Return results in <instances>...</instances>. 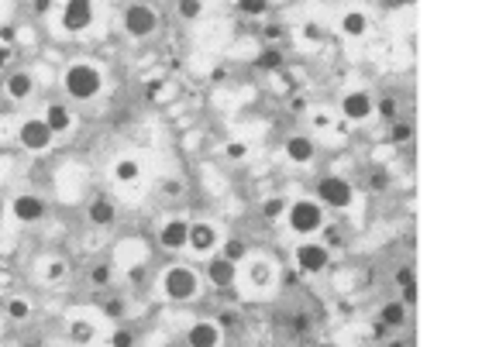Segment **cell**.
<instances>
[{
	"instance_id": "b9f144b4",
	"label": "cell",
	"mask_w": 482,
	"mask_h": 347,
	"mask_svg": "<svg viewBox=\"0 0 482 347\" xmlns=\"http://www.w3.org/2000/svg\"><path fill=\"white\" fill-rule=\"evenodd\" d=\"M11 38H14V31L11 28H0V45H7Z\"/></svg>"
},
{
	"instance_id": "8d00e7d4",
	"label": "cell",
	"mask_w": 482,
	"mask_h": 347,
	"mask_svg": "<svg viewBox=\"0 0 482 347\" xmlns=\"http://www.w3.org/2000/svg\"><path fill=\"white\" fill-rule=\"evenodd\" d=\"M104 313H107V316H121V313H124V303H117V299H111V303L104 306Z\"/></svg>"
},
{
	"instance_id": "8fae6325",
	"label": "cell",
	"mask_w": 482,
	"mask_h": 347,
	"mask_svg": "<svg viewBox=\"0 0 482 347\" xmlns=\"http://www.w3.org/2000/svg\"><path fill=\"white\" fill-rule=\"evenodd\" d=\"M341 114L348 120H368V117L376 114V103H372V97H368L366 90H351L341 100Z\"/></svg>"
},
{
	"instance_id": "6da1fadb",
	"label": "cell",
	"mask_w": 482,
	"mask_h": 347,
	"mask_svg": "<svg viewBox=\"0 0 482 347\" xmlns=\"http://www.w3.org/2000/svg\"><path fill=\"white\" fill-rule=\"evenodd\" d=\"M62 83H66V93L73 100H94L104 90V76H100V69L94 62H73L66 69Z\"/></svg>"
},
{
	"instance_id": "60d3db41",
	"label": "cell",
	"mask_w": 482,
	"mask_h": 347,
	"mask_svg": "<svg viewBox=\"0 0 482 347\" xmlns=\"http://www.w3.org/2000/svg\"><path fill=\"white\" fill-rule=\"evenodd\" d=\"M7 62H11V48H7V45H0V69H4Z\"/></svg>"
},
{
	"instance_id": "f35d334b",
	"label": "cell",
	"mask_w": 482,
	"mask_h": 347,
	"mask_svg": "<svg viewBox=\"0 0 482 347\" xmlns=\"http://www.w3.org/2000/svg\"><path fill=\"white\" fill-rule=\"evenodd\" d=\"M159 90H162V79H152V83H145V93H149V97H159Z\"/></svg>"
},
{
	"instance_id": "44dd1931",
	"label": "cell",
	"mask_w": 482,
	"mask_h": 347,
	"mask_svg": "<svg viewBox=\"0 0 482 347\" xmlns=\"http://www.w3.org/2000/svg\"><path fill=\"white\" fill-rule=\"evenodd\" d=\"M90 220L100 224V227H107V224L114 220V203H111V200H96V203H90Z\"/></svg>"
},
{
	"instance_id": "ab89813d",
	"label": "cell",
	"mask_w": 482,
	"mask_h": 347,
	"mask_svg": "<svg viewBox=\"0 0 482 347\" xmlns=\"http://www.w3.org/2000/svg\"><path fill=\"white\" fill-rule=\"evenodd\" d=\"M107 275H111V271L100 265V269H94V282H100V286H104V282H107Z\"/></svg>"
},
{
	"instance_id": "ee69618b",
	"label": "cell",
	"mask_w": 482,
	"mask_h": 347,
	"mask_svg": "<svg viewBox=\"0 0 482 347\" xmlns=\"http://www.w3.org/2000/svg\"><path fill=\"white\" fill-rule=\"evenodd\" d=\"M166 193H173V196H179V193H183V186H179V182H166Z\"/></svg>"
},
{
	"instance_id": "83f0119b",
	"label": "cell",
	"mask_w": 482,
	"mask_h": 347,
	"mask_svg": "<svg viewBox=\"0 0 482 347\" xmlns=\"http://www.w3.org/2000/svg\"><path fill=\"white\" fill-rule=\"evenodd\" d=\"M266 7H269V0H238V11H241V14H248V18L266 14Z\"/></svg>"
},
{
	"instance_id": "7c38bea8",
	"label": "cell",
	"mask_w": 482,
	"mask_h": 347,
	"mask_svg": "<svg viewBox=\"0 0 482 347\" xmlns=\"http://www.w3.org/2000/svg\"><path fill=\"white\" fill-rule=\"evenodd\" d=\"M186 237H190V224L186 220H179V217H173V220H166L162 224V231H159V244L166 251H183L186 248Z\"/></svg>"
},
{
	"instance_id": "9a60e30c",
	"label": "cell",
	"mask_w": 482,
	"mask_h": 347,
	"mask_svg": "<svg viewBox=\"0 0 482 347\" xmlns=\"http://www.w3.org/2000/svg\"><path fill=\"white\" fill-rule=\"evenodd\" d=\"M4 90H7L14 100H28L31 93H35V79H31V73H11L7 83H4Z\"/></svg>"
},
{
	"instance_id": "277c9868",
	"label": "cell",
	"mask_w": 482,
	"mask_h": 347,
	"mask_svg": "<svg viewBox=\"0 0 482 347\" xmlns=\"http://www.w3.org/2000/svg\"><path fill=\"white\" fill-rule=\"evenodd\" d=\"M52 128L41 120V117H28L24 124L18 128V141L28 148V152H35V155H41V152H49L52 148Z\"/></svg>"
},
{
	"instance_id": "f6af8a7d",
	"label": "cell",
	"mask_w": 482,
	"mask_h": 347,
	"mask_svg": "<svg viewBox=\"0 0 482 347\" xmlns=\"http://www.w3.org/2000/svg\"><path fill=\"white\" fill-rule=\"evenodd\" d=\"M386 347H406V344H400V341H393V344H386Z\"/></svg>"
},
{
	"instance_id": "4dcf8cb0",
	"label": "cell",
	"mask_w": 482,
	"mask_h": 347,
	"mask_svg": "<svg viewBox=\"0 0 482 347\" xmlns=\"http://www.w3.org/2000/svg\"><path fill=\"white\" fill-rule=\"evenodd\" d=\"M111 347H135V333L131 330H117L111 337Z\"/></svg>"
},
{
	"instance_id": "f1b7e54d",
	"label": "cell",
	"mask_w": 482,
	"mask_h": 347,
	"mask_svg": "<svg viewBox=\"0 0 482 347\" xmlns=\"http://www.w3.org/2000/svg\"><path fill=\"white\" fill-rule=\"evenodd\" d=\"M400 286H403V296H406V303H413L417 299V289H413V269H400Z\"/></svg>"
},
{
	"instance_id": "ac0fdd59",
	"label": "cell",
	"mask_w": 482,
	"mask_h": 347,
	"mask_svg": "<svg viewBox=\"0 0 482 347\" xmlns=\"http://www.w3.org/2000/svg\"><path fill=\"white\" fill-rule=\"evenodd\" d=\"M49 128H52V135H66L69 128H73V114L62 107V103H52L49 110H45V117H41Z\"/></svg>"
},
{
	"instance_id": "4fadbf2b",
	"label": "cell",
	"mask_w": 482,
	"mask_h": 347,
	"mask_svg": "<svg viewBox=\"0 0 482 347\" xmlns=\"http://www.w3.org/2000/svg\"><path fill=\"white\" fill-rule=\"evenodd\" d=\"M186 341H190V347H221V327L214 320H200L190 327Z\"/></svg>"
},
{
	"instance_id": "ba28073f",
	"label": "cell",
	"mask_w": 482,
	"mask_h": 347,
	"mask_svg": "<svg viewBox=\"0 0 482 347\" xmlns=\"http://www.w3.org/2000/svg\"><path fill=\"white\" fill-rule=\"evenodd\" d=\"M351 186H348L341 175H324L321 179V186H317V200L321 203H328V207H348L351 203Z\"/></svg>"
},
{
	"instance_id": "30bf717a",
	"label": "cell",
	"mask_w": 482,
	"mask_h": 347,
	"mask_svg": "<svg viewBox=\"0 0 482 347\" xmlns=\"http://www.w3.org/2000/svg\"><path fill=\"white\" fill-rule=\"evenodd\" d=\"M217 241H221V234H217L214 224H207V220L190 224V237H186V244H190L196 254H211V251L217 248Z\"/></svg>"
},
{
	"instance_id": "7a4b0ae2",
	"label": "cell",
	"mask_w": 482,
	"mask_h": 347,
	"mask_svg": "<svg viewBox=\"0 0 482 347\" xmlns=\"http://www.w3.org/2000/svg\"><path fill=\"white\" fill-rule=\"evenodd\" d=\"M286 217L293 234H300V237H310V234H317L324 227V210L313 200H293L286 207Z\"/></svg>"
},
{
	"instance_id": "7bdbcfd3",
	"label": "cell",
	"mask_w": 482,
	"mask_h": 347,
	"mask_svg": "<svg viewBox=\"0 0 482 347\" xmlns=\"http://www.w3.org/2000/svg\"><path fill=\"white\" fill-rule=\"evenodd\" d=\"M49 7H52V0H35V11H39V14H45Z\"/></svg>"
},
{
	"instance_id": "2e32d148",
	"label": "cell",
	"mask_w": 482,
	"mask_h": 347,
	"mask_svg": "<svg viewBox=\"0 0 482 347\" xmlns=\"http://www.w3.org/2000/svg\"><path fill=\"white\" fill-rule=\"evenodd\" d=\"M207 275H211V282L214 286H231L234 282V261H228L224 254L221 258H211V265H207Z\"/></svg>"
},
{
	"instance_id": "f546056e",
	"label": "cell",
	"mask_w": 482,
	"mask_h": 347,
	"mask_svg": "<svg viewBox=\"0 0 482 347\" xmlns=\"http://www.w3.org/2000/svg\"><path fill=\"white\" fill-rule=\"evenodd\" d=\"M245 241H238V237H234V241H228V244H224V258H228V261H241V258H245Z\"/></svg>"
},
{
	"instance_id": "d4e9b609",
	"label": "cell",
	"mask_w": 482,
	"mask_h": 347,
	"mask_svg": "<svg viewBox=\"0 0 482 347\" xmlns=\"http://www.w3.org/2000/svg\"><path fill=\"white\" fill-rule=\"evenodd\" d=\"M69 275V265H66V258H52L49 265H45V282H62Z\"/></svg>"
},
{
	"instance_id": "e0dca14e",
	"label": "cell",
	"mask_w": 482,
	"mask_h": 347,
	"mask_svg": "<svg viewBox=\"0 0 482 347\" xmlns=\"http://www.w3.org/2000/svg\"><path fill=\"white\" fill-rule=\"evenodd\" d=\"M111 175H114V182H121V186H131V182H138V175H141V162L138 158H117Z\"/></svg>"
},
{
	"instance_id": "484cf974",
	"label": "cell",
	"mask_w": 482,
	"mask_h": 347,
	"mask_svg": "<svg viewBox=\"0 0 482 347\" xmlns=\"http://www.w3.org/2000/svg\"><path fill=\"white\" fill-rule=\"evenodd\" d=\"M176 11H179V18L193 21V18H200V14H204V0H179V4H176Z\"/></svg>"
},
{
	"instance_id": "1f68e13d",
	"label": "cell",
	"mask_w": 482,
	"mask_h": 347,
	"mask_svg": "<svg viewBox=\"0 0 482 347\" xmlns=\"http://www.w3.org/2000/svg\"><path fill=\"white\" fill-rule=\"evenodd\" d=\"M410 135H413V128H410V124H396V120H393V131H389V138H393V141H410Z\"/></svg>"
},
{
	"instance_id": "52a82bcc",
	"label": "cell",
	"mask_w": 482,
	"mask_h": 347,
	"mask_svg": "<svg viewBox=\"0 0 482 347\" xmlns=\"http://www.w3.org/2000/svg\"><path fill=\"white\" fill-rule=\"evenodd\" d=\"M59 24L62 31H86L94 24V0H66Z\"/></svg>"
},
{
	"instance_id": "d6986e66",
	"label": "cell",
	"mask_w": 482,
	"mask_h": 347,
	"mask_svg": "<svg viewBox=\"0 0 482 347\" xmlns=\"http://www.w3.org/2000/svg\"><path fill=\"white\" fill-rule=\"evenodd\" d=\"M366 31H368L366 11H348L345 18H341V35H348V38H362Z\"/></svg>"
},
{
	"instance_id": "9c48e42d",
	"label": "cell",
	"mask_w": 482,
	"mask_h": 347,
	"mask_svg": "<svg viewBox=\"0 0 482 347\" xmlns=\"http://www.w3.org/2000/svg\"><path fill=\"white\" fill-rule=\"evenodd\" d=\"M11 213H14V220H21V224H35V220L45 217V200L35 193H21L11 200Z\"/></svg>"
},
{
	"instance_id": "7402d4cb",
	"label": "cell",
	"mask_w": 482,
	"mask_h": 347,
	"mask_svg": "<svg viewBox=\"0 0 482 347\" xmlns=\"http://www.w3.org/2000/svg\"><path fill=\"white\" fill-rule=\"evenodd\" d=\"M383 323L386 327H403L406 323V306L403 303H386L383 306Z\"/></svg>"
},
{
	"instance_id": "5bb4252c",
	"label": "cell",
	"mask_w": 482,
	"mask_h": 347,
	"mask_svg": "<svg viewBox=\"0 0 482 347\" xmlns=\"http://www.w3.org/2000/svg\"><path fill=\"white\" fill-rule=\"evenodd\" d=\"M313 141L310 138H303V135H296V138H289L286 141V158L289 162H296V165H307V162H313Z\"/></svg>"
},
{
	"instance_id": "d6a6232c",
	"label": "cell",
	"mask_w": 482,
	"mask_h": 347,
	"mask_svg": "<svg viewBox=\"0 0 482 347\" xmlns=\"http://www.w3.org/2000/svg\"><path fill=\"white\" fill-rule=\"evenodd\" d=\"M224 155H228V158H245V155H248V145H245V141H228Z\"/></svg>"
},
{
	"instance_id": "cb8c5ba5",
	"label": "cell",
	"mask_w": 482,
	"mask_h": 347,
	"mask_svg": "<svg viewBox=\"0 0 482 347\" xmlns=\"http://www.w3.org/2000/svg\"><path fill=\"white\" fill-rule=\"evenodd\" d=\"M262 217H266V220H279V217H286V200H283V196H269V200L262 203Z\"/></svg>"
},
{
	"instance_id": "603a6c76",
	"label": "cell",
	"mask_w": 482,
	"mask_h": 347,
	"mask_svg": "<svg viewBox=\"0 0 482 347\" xmlns=\"http://www.w3.org/2000/svg\"><path fill=\"white\" fill-rule=\"evenodd\" d=\"M94 323H86V320H73L69 323V341H76V344H90L94 341Z\"/></svg>"
},
{
	"instance_id": "3957f363",
	"label": "cell",
	"mask_w": 482,
	"mask_h": 347,
	"mask_svg": "<svg viewBox=\"0 0 482 347\" xmlns=\"http://www.w3.org/2000/svg\"><path fill=\"white\" fill-rule=\"evenodd\" d=\"M196 289H200V279H196V271L186 269V265H173V269L162 275V292H166V299H173V303L193 299Z\"/></svg>"
},
{
	"instance_id": "e575fe53",
	"label": "cell",
	"mask_w": 482,
	"mask_h": 347,
	"mask_svg": "<svg viewBox=\"0 0 482 347\" xmlns=\"http://www.w3.org/2000/svg\"><path fill=\"white\" fill-rule=\"evenodd\" d=\"M379 114H383V117H396V100L386 97L383 103H379Z\"/></svg>"
},
{
	"instance_id": "8992f818",
	"label": "cell",
	"mask_w": 482,
	"mask_h": 347,
	"mask_svg": "<svg viewBox=\"0 0 482 347\" xmlns=\"http://www.w3.org/2000/svg\"><path fill=\"white\" fill-rule=\"evenodd\" d=\"M331 265V251L324 244H313V241H303L296 248V269L300 275H321V271Z\"/></svg>"
},
{
	"instance_id": "74e56055",
	"label": "cell",
	"mask_w": 482,
	"mask_h": 347,
	"mask_svg": "<svg viewBox=\"0 0 482 347\" xmlns=\"http://www.w3.org/2000/svg\"><path fill=\"white\" fill-rule=\"evenodd\" d=\"M313 124H317L321 131H328V128H331V117L324 114V110H317V114H313Z\"/></svg>"
},
{
	"instance_id": "4316f807",
	"label": "cell",
	"mask_w": 482,
	"mask_h": 347,
	"mask_svg": "<svg viewBox=\"0 0 482 347\" xmlns=\"http://www.w3.org/2000/svg\"><path fill=\"white\" fill-rule=\"evenodd\" d=\"M7 313H11V320H28V316H31V303L21 299V296H14V299L7 303Z\"/></svg>"
},
{
	"instance_id": "d590c367",
	"label": "cell",
	"mask_w": 482,
	"mask_h": 347,
	"mask_svg": "<svg viewBox=\"0 0 482 347\" xmlns=\"http://www.w3.org/2000/svg\"><path fill=\"white\" fill-rule=\"evenodd\" d=\"M321 35H324L321 24H307V28H303V38H310V41H321Z\"/></svg>"
},
{
	"instance_id": "5b68a950",
	"label": "cell",
	"mask_w": 482,
	"mask_h": 347,
	"mask_svg": "<svg viewBox=\"0 0 482 347\" xmlns=\"http://www.w3.org/2000/svg\"><path fill=\"white\" fill-rule=\"evenodd\" d=\"M155 28H159V14H155L149 4H131L124 7V31L131 38H149Z\"/></svg>"
},
{
	"instance_id": "ffe728a7",
	"label": "cell",
	"mask_w": 482,
	"mask_h": 347,
	"mask_svg": "<svg viewBox=\"0 0 482 347\" xmlns=\"http://www.w3.org/2000/svg\"><path fill=\"white\" fill-rule=\"evenodd\" d=\"M248 282L255 286V289H269L272 286V265L269 258H255L248 265Z\"/></svg>"
},
{
	"instance_id": "836d02e7",
	"label": "cell",
	"mask_w": 482,
	"mask_h": 347,
	"mask_svg": "<svg viewBox=\"0 0 482 347\" xmlns=\"http://www.w3.org/2000/svg\"><path fill=\"white\" fill-rule=\"evenodd\" d=\"M279 62H283V56H279V52H266V56L258 58V66H266V69H276Z\"/></svg>"
}]
</instances>
